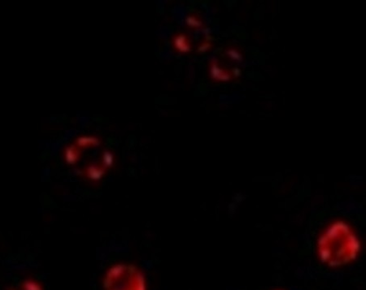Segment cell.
Here are the masks:
<instances>
[{
  "mask_svg": "<svg viewBox=\"0 0 366 290\" xmlns=\"http://www.w3.org/2000/svg\"><path fill=\"white\" fill-rule=\"evenodd\" d=\"M359 249L357 238L343 222L335 223L328 228L318 245L320 258L330 267H339L353 260Z\"/></svg>",
  "mask_w": 366,
  "mask_h": 290,
  "instance_id": "cell-1",
  "label": "cell"
},
{
  "mask_svg": "<svg viewBox=\"0 0 366 290\" xmlns=\"http://www.w3.org/2000/svg\"><path fill=\"white\" fill-rule=\"evenodd\" d=\"M105 290H147L145 278L135 266L116 264L107 271L103 279Z\"/></svg>",
  "mask_w": 366,
  "mask_h": 290,
  "instance_id": "cell-2",
  "label": "cell"
},
{
  "mask_svg": "<svg viewBox=\"0 0 366 290\" xmlns=\"http://www.w3.org/2000/svg\"><path fill=\"white\" fill-rule=\"evenodd\" d=\"M106 171L107 169H105L102 165L94 162L86 165L84 173L87 179L92 182H99L104 177Z\"/></svg>",
  "mask_w": 366,
  "mask_h": 290,
  "instance_id": "cell-3",
  "label": "cell"
},
{
  "mask_svg": "<svg viewBox=\"0 0 366 290\" xmlns=\"http://www.w3.org/2000/svg\"><path fill=\"white\" fill-rule=\"evenodd\" d=\"M73 144L81 151V150L98 148L101 145V141L97 136L83 135L78 136Z\"/></svg>",
  "mask_w": 366,
  "mask_h": 290,
  "instance_id": "cell-4",
  "label": "cell"
},
{
  "mask_svg": "<svg viewBox=\"0 0 366 290\" xmlns=\"http://www.w3.org/2000/svg\"><path fill=\"white\" fill-rule=\"evenodd\" d=\"M210 76L216 81H228L231 78V75L226 70L223 69L216 62L211 64L210 66Z\"/></svg>",
  "mask_w": 366,
  "mask_h": 290,
  "instance_id": "cell-5",
  "label": "cell"
},
{
  "mask_svg": "<svg viewBox=\"0 0 366 290\" xmlns=\"http://www.w3.org/2000/svg\"><path fill=\"white\" fill-rule=\"evenodd\" d=\"M81 150L74 144L69 145L65 148L64 152V160L69 165H75L79 162L81 158Z\"/></svg>",
  "mask_w": 366,
  "mask_h": 290,
  "instance_id": "cell-6",
  "label": "cell"
},
{
  "mask_svg": "<svg viewBox=\"0 0 366 290\" xmlns=\"http://www.w3.org/2000/svg\"><path fill=\"white\" fill-rule=\"evenodd\" d=\"M174 47L176 51L181 53H187L191 51V43L189 42L188 37L186 34H179L174 37Z\"/></svg>",
  "mask_w": 366,
  "mask_h": 290,
  "instance_id": "cell-7",
  "label": "cell"
},
{
  "mask_svg": "<svg viewBox=\"0 0 366 290\" xmlns=\"http://www.w3.org/2000/svg\"><path fill=\"white\" fill-rule=\"evenodd\" d=\"M101 164L105 169H109L112 168L114 164L113 154L108 150H103L101 154Z\"/></svg>",
  "mask_w": 366,
  "mask_h": 290,
  "instance_id": "cell-8",
  "label": "cell"
},
{
  "mask_svg": "<svg viewBox=\"0 0 366 290\" xmlns=\"http://www.w3.org/2000/svg\"><path fill=\"white\" fill-rule=\"evenodd\" d=\"M24 290H43L40 284L33 279H27L22 284Z\"/></svg>",
  "mask_w": 366,
  "mask_h": 290,
  "instance_id": "cell-9",
  "label": "cell"
},
{
  "mask_svg": "<svg viewBox=\"0 0 366 290\" xmlns=\"http://www.w3.org/2000/svg\"><path fill=\"white\" fill-rule=\"evenodd\" d=\"M186 22L187 26L193 27V28H198L202 25L201 22L195 16H189L186 18Z\"/></svg>",
  "mask_w": 366,
  "mask_h": 290,
  "instance_id": "cell-10",
  "label": "cell"
},
{
  "mask_svg": "<svg viewBox=\"0 0 366 290\" xmlns=\"http://www.w3.org/2000/svg\"><path fill=\"white\" fill-rule=\"evenodd\" d=\"M227 55L229 56V57L233 59V60H238V59H240V56L239 55H238V52L234 51V50H229V51H227Z\"/></svg>",
  "mask_w": 366,
  "mask_h": 290,
  "instance_id": "cell-11",
  "label": "cell"
},
{
  "mask_svg": "<svg viewBox=\"0 0 366 290\" xmlns=\"http://www.w3.org/2000/svg\"><path fill=\"white\" fill-rule=\"evenodd\" d=\"M210 47H211V45H210L209 43H203V44H201L200 47H199V51H200V52H203V51H208V50L210 49Z\"/></svg>",
  "mask_w": 366,
  "mask_h": 290,
  "instance_id": "cell-12",
  "label": "cell"
},
{
  "mask_svg": "<svg viewBox=\"0 0 366 290\" xmlns=\"http://www.w3.org/2000/svg\"><path fill=\"white\" fill-rule=\"evenodd\" d=\"M11 290H15V289H11Z\"/></svg>",
  "mask_w": 366,
  "mask_h": 290,
  "instance_id": "cell-13",
  "label": "cell"
}]
</instances>
